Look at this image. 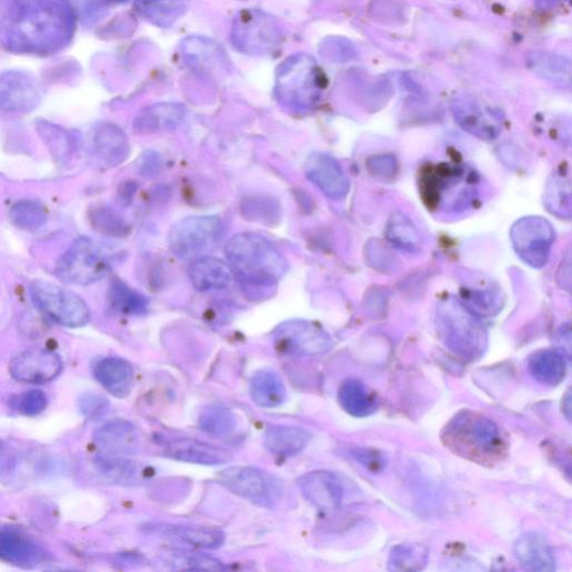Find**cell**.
Masks as SVG:
<instances>
[{
    "label": "cell",
    "instance_id": "6da1fadb",
    "mask_svg": "<svg viewBox=\"0 0 572 572\" xmlns=\"http://www.w3.org/2000/svg\"><path fill=\"white\" fill-rule=\"evenodd\" d=\"M70 0H0V42L8 51L49 54L73 36Z\"/></svg>",
    "mask_w": 572,
    "mask_h": 572
},
{
    "label": "cell",
    "instance_id": "7a4b0ae2",
    "mask_svg": "<svg viewBox=\"0 0 572 572\" xmlns=\"http://www.w3.org/2000/svg\"><path fill=\"white\" fill-rule=\"evenodd\" d=\"M228 266L247 297H271L288 272V262L276 246L261 235H235L225 247Z\"/></svg>",
    "mask_w": 572,
    "mask_h": 572
},
{
    "label": "cell",
    "instance_id": "3957f363",
    "mask_svg": "<svg viewBox=\"0 0 572 572\" xmlns=\"http://www.w3.org/2000/svg\"><path fill=\"white\" fill-rule=\"evenodd\" d=\"M324 83L326 79L312 56L294 54L276 71L275 93L283 106L309 110L319 101Z\"/></svg>",
    "mask_w": 572,
    "mask_h": 572
},
{
    "label": "cell",
    "instance_id": "277c9868",
    "mask_svg": "<svg viewBox=\"0 0 572 572\" xmlns=\"http://www.w3.org/2000/svg\"><path fill=\"white\" fill-rule=\"evenodd\" d=\"M437 326L446 346L465 358L482 355L486 347V332L469 308L455 300H447L437 312Z\"/></svg>",
    "mask_w": 572,
    "mask_h": 572
},
{
    "label": "cell",
    "instance_id": "5b68a950",
    "mask_svg": "<svg viewBox=\"0 0 572 572\" xmlns=\"http://www.w3.org/2000/svg\"><path fill=\"white\" fill-rule=\"evenodd\" d=\"M445 432L446 444L472 459H486L501 452L499 427L480 414L463 412L457 415Z\"/></svg>",
    "mask_w": 572,
    "mask_h": 572
},
{
    "label": "cell",
    "instance_id": "8992f818",
    "mask_svg": "<svg viewBox=\"0 0 572 572\" xmlns=\"http://www.w3.org/2000/svg\"><path fill=\"white\" fill-rule=\"evenodd\" d=\"M224 232L223 222L214 216L181 219L169 232V250L181 261H195L213 252Z\"/></svg>",
    "mask_w": 572,
    "mask_h": 572
},
{
    "label": "cell",
    "instance_id": "52a82bcc",
    "mask_svg": "<svg viewBox=\"0 0 572 572\" xmlns=\"http://www.w3.org/2000/svg\"><path fill=\"white\" fill-rule=\"evenodd\" d=\"M110 266V256L103 247L91 238L81 237L61 257L56 274L66 284L89 285L102 280Z\"/></svg>",
    "mask_w": 572,
    "mask_h": 572
},
{
    "label": "cell",
    "instance_id": "ba28073f",
    "mask_svg": "<svg viewBox=\"0 0 572 572\" xmlns=\"http://www.w3.org/2000/svg\"><path fill=\"white\" fill-rule=\"evenodd\" d=\"M283 37L280 23L259 9H245L234 19L232 42L242 53L268 55L278 49Z\"/></svg>",
    "mask_w": 572,
    "mask_h": 572
},
{
    "label": "cell",
    "instance_id": "9c48e42d",
    "mask_svg": "<svg viewBox=\"0 0 572 572\" xmlns=\"http://www.w3.org/2000/svg\"><path fill=\"white\" fill-rule=\"evenodd\" d=\"M31 297L35 307L60 326L81 328L87 326L91 319L88 304L78 294L60 285L34 281L31 284Z\"/></svg>",
    "mask_w": 572,
    "mask_h": 572
},
{
    "label": "cell",
    "instance_id": "30bf717a",
    "mask_svg": "<svg viewBox=\"0 0 572 572\" xmlns=\"http://www.w3.org/2000/svg\"><path fill=\"white\" fill-rule=\"evenodd\" d=\"M511 243L520 259L533 269H542L548 264L555 243L554 227L547 219L529 216L513 224Z\"/></svg>",
    "mask_w": 572,
    "mask_h": 572
},
{
    "label": "cell",
    "instance_id": "8fae6325",
    "mask_svg": "<svg viewBox=\"0 0 572 572\" xmlns=\"http://www.w3.org/2000/svg\"><path fill=\"white\" fill-rule=\"evenodd\" d=\"M276 348L283 354L314 357L326 354L333 345L329 333L319 324L305 320L286 321L274 331Z\"/></svg>",
    "mask_w": 572,
    "mask_h": 572
},
{
    "label": "cell",
    "instance_id": "7c38bea8",
    "mask_svg": "<svg viewBox=\"0 0 572 572\" xmlns=\"http://www.w3.org/2000/svg\"><path fill=\"white\" fill-rule=\"evenodd\" d=\"M218 480L228 491L262 507H272L280 490L269 474L253 466L228 467L218 473Z\"/></svg>",
    "mask_w": 572,
    "mask_h": 572
},
{
    "label": "cell",
    "instance_id": "4fadbf2b",
    "mask_svg": "<svg viewBox=\"0 0 572 572\" xmlns=\"http://www.w3.org/2000/svg\"><path fill=\"white\" fill-rule=\"evenodd\" d=\"M41 89L31 74L8 71L0 74V111L25 114L41 102Z\"/></svg>",
    "mask_w": 572,
    "mask_h": 572
},
{
    "label": "cell",
    "instance_id": "5bb4252c",
    "mask_svg": "<svg viewBox=\"0 0 572 572\" xmlns=\"http://www.w3.org/2000/svg\"><path fill=\"white\" fill-rule=\"evenodd\" d=\"M12 376L22 383L44 384L63 370V361L54 351L31 349L17 355L9 365Z\"/></svg>",
    "mask_w": 572,
    "mask_h": 572
},
{
    "label": "cell",
    "instance_id": "9a60e30c",
    "mask_svg": "<svg viewBox=\"0 0 572 572\" xmlns=\"http://www.w3.org/2000/svg\"><path fill=\"white\" fill-rule=\"evenodd\" d=\"M305 175L330 199L340 200L349 193V178L339 161L330 155L313 152L305 161Z\"/></svg>",
    "mask_w": 572,
    "mask_h": 572
},
{
    "label": "cell",
    "instance_id": "2e32d148",
    "mask_svg": "<svg viewBox=\"0 0 572 572\" xmlns=\"http://www.w3.org/2000/svg\"><path fill=\"white\" fill-rule=\"evenodd\" d=\"M161 448L166 457L179 462L216 466L232 460L231 453L224 448L195 440V438H169L161 442Z\"/></svg>",
    "mask_w": 572,
    "mask_h": 572
},
{
    "label": "cell",
    "instance_id": "e0dca14e",
    "mask_svg": "<svg viewBox=\"0 0 572 572\" xmlns=\"http://www.w3.org/2000/svg\"><path fill=\"white\" fill-rule=\"evenodd\" d=\"M149 535L183 543L196 549H218L224 545L222 530L209 527L178 526L170 523H149L143 527Z\"/></svg>",
    "mask_w": 572,
    "mask_h": 572
},
{
    "label": "cell",
    "instance_id": "ac0fdd59",
    "mask_svg": "<svg viewBox=\"0 0 572 572\" xmlns=\"http://www.w3.org/2000/svg\"><path fill=\"white\" fill-rule=\"evenodd\" d=\"M303 497L320 511L337 510L343 500V485L336 474L314 471L302 476L299 481Z\"/></svg>",
    "mask_w": 572,
    "mask_h": 572
},
{
    "label": "cell",
    "instance_id": "d6986e66",
    "mask_svg": "<svg viewBox=\"0 0 572 572\" xmlns=\"http://www.w3.org/2000/svg\"><path fill=\"white\" fill-rule=\"evenodd\" d=\"M92 154L102 166L117 167L127 160L130 143L126 132L113 123H102L93 131Z\"/></svg>",
    "mask_w": 572,
    "mask_h": 572
},
{
    "label": "cell",
    "instance_id": "ffe728a7",
    "mask_svg": "<svg viewBox=\"0 0 572 572\" xmlns=\"http://www.w3.org/2000/svg\"><path fill=\"white\" fill-rule=\"evenodd\" d=\"M454 119L459 126L481 140H493L499 136L500 122L494 114L469 99L456 100L452 104Z\"/></svg>",
    "mask_w": 572,
    "mask_h": 572
},
{
    "label": "cell",
    "instance_id": "44dd1931",
    "mask_svg": "<svg viewBox=\"0 0 572 572\" xmlns=\"http://www.w3.org/2000/svg\"><path fill=\"white\" fill-rule=\"evenodd\" d=\"M94 442L109 455L136 454L141 448L139 429L128 421L116 419L103 425L94 434Z\"/></svg>",
    "mask_w": 572,
    "mask_h": 572
},
{
    "label": "cell",
    "instance_id": "7402d4cb",
    "mask_svg": "<svg viewBox=\"0 0 572 572\" xmlns=\"http://www.w3.org/2000/svg\"><path fill=\"white\" fill-rule=\"evenodd\" d=\"M520 565L530 571H555L557 560L548 539L539 532L521 536L514 545Z\"/></svg>",
    "mask_w": 572,
    "mask_h": 572
},
{
    "label": "cell",
    "instance_id": "603a6c76",
    "mask_svg": "<svg viewBox=\"0 0 572 572\" xmlns=\"http://www.w3.org/2000/svg\"><path fill=\"white\" fill-rule=\"evenodd\" d=\"M188 275L194 288L200 292L224 290L230 286L233 279L230 266L208 255L193 261Z\"/></svg>",
    "mask_w": 572,
    "mask_h": 572
},
{
    "label": "cell",
    "instance_id": "cb8c5ba5",
    "mask_svg": "<svg viewBox=\"0 0 572 572\" xmlns=\"http://www.w3.org/2000/svg\"><path fill=\"white\" fill-rule=\"evenodd\" d=\"M181 47L187 64L196 71L211 73L227 68L222 47L206 37H188Z\"/></svg>",
    "mask_w": 572,
    "mask_h": 572
},
{
    "label": "cell",
    "instance_id": "d4e9b609",
    "mask_svg": "<svg viewBox=\"0 0 572 572\" xmlns=\"http://www.w3.org/2000/svg\"><path fill=\"white\" fill-rule=\"evenodd\" d=\"M94 376L104 389L118 398L130 395L135 384V374L129 362L122 358L109 357L94 367Z\"/></svg>",
    "mask_w": 572,
    "mask_h": 572
},
{
    "label": "cell",
    "instance_id": "484cf974",
    "mask_svg": "<svg viewBox=\"0 0 572 572\" xmlns=\"http://www.w3.org/2000/svg\"><path fill=\"white\" fill-rule=\"evenodd\" d=\"M0 559L13 565H36L45 559L37 543L15 530H0Z\"/></svg>",
    "mask_w": 572,
    "mask_h": 572
},
{
    "label": "cell",
    "instance_id": "4316f807",
    "mask_svg": "<svg viewBox=\"0 0 572 572\" xmlns=\"http://www.w3.org/2000/svg\"><path fill=\"white\" fill-rule=\"evenodd\" d=\"M185 119V109L177 103H158L143 109L133 122L140 135L176 129Z\"/></svg>",
    "mask_w": 572,
    "mask_h": 572
},
{
    "label": "cell",
    "instance_id": "83f0119b",
    "mask_svg": "<svg viewBox=\"0 0 572 572\" xmlns=\"http://www.w3.org/2000/svg\"><path fill=\"white\" fill-rule=\"evenodd\" d=\"M311 434L298 426L275 425L264 434V446L271 454L290 457L299 454L309 444Z\"/></svg>",
    "mask_w": 572,
    "mask_h": 572
},
{
    "label": "cell",
    "instance_id": "f1b7e54d",
    "mask_svg": "<svg viewBox=\"0 0 572 572\" xmlns=\"http://www.w3.org/2000/svg\"><path fill=\"white\" fill-rule=\"evenodd\" d=\"M338 399L341 407L354 417H367L377 409V400L364 383L357 379L343 381Z\"/></svg>",
    "mask_w": 572,
    "mask_h": 572
},
{
    "label": "cell",
    "instance_id": "f546056e",
    "mask_svg": "<svg viewBox=\"0 0 572 572\" xmlns=\"http://www.w3.org/2000/svg\"><path fill=\"white\" fill-rule=\"evenodd\" d=\"M529 371L539 383L557 386L566 377V358L557 350L539 351L530 358Z\"/></svg>",
    "mask_w": 572,
    "mask_h": 572
},
{
    "label": "cell",
    "instance_id": "4dcf8cb0",
    "mask_svg": "<svg viewBox=\"0 0 572 572\" xmlns=\"http://www.w3.org/2000/svg\"><path fill=\"white\" fill-rule=\"evenodd\" d=\"M529 66L543 80L569 87L571 63L564 55L536 52L529 56Z\"/></svg>",
    "mask_w": 572,
    "mask_h": 572
},
{
    "label": "cell",
    "instance_id": "1f68e13d",
    "mask_svg": "<svg viewBox=\"0 0 572 572\" xmlns=\"http://www.w3.org/2000/svg\"><path fill=\"white\" fill-rule=\"evenodd\" d=\"M251 397L257 406L275 408L284 403L286 389L282 378L271 370H262L251 381Z\"/></svg>",
    "mask_w": 572,
    "mask_h": 572
},
{
    "label": "cell",
    "instance_id": "d6a6232c",
    "mask_svg": "<svg viewBox=\"0 0 572 572\" xmlns=\"http://www.w3.org/2000/svg\"><path fill=\"white\" fill-rule=\"evenodd\" d=\"M36 128L56 164H68L76 148L72 133L46 120L38 121Z\"/></svg>",
    "mask_w": 572,
    "mask_h": 572
},
{
    "label": "cell",
    "instance_id": "836d02e7",
    "mask_svg": "<svg viewBox=\"0 0 572 572\" xmlns=\"http://www.w3.org/2000/svg\"><path fill=\"white\" fill-rule=\"evenodd\" d=\"M94 467L104 479L121 485L135 484L146 475L137 463L119 455L98 457Z\"/></svg>",
    "mask_w": 572,
    "mask_h": 572
},
{
    "label": "cell",
    "instance_id": "e575fe53",
    "mask_svg": "<svg viewBox=\"0 0 572 572\" xmlns=\"http://www.w3.org/2000/svg\"><path fill=\"white\" fill-rule=\"evenodd\" d=\"M188 0H137V12L159 27H169L183 16Z\"/></svg>",
    "mask_w": 572,
    "mask_h": 572
},
{
    "label": "cell",
    "instance_id": "d590c367",
    "mask_svg": "<svg viewBox=\"0 0 572 572\" xmlns=\"http://www.w3.org/2000/svg\"><path fill=\"white\" fill-rule=\"evenodd\" d=\"M388 241L408 253H417L422 247V237L414 223L405 214L395 212L386 228Z\"/></svg>",
    "mask_w": 572,
    "mask_h": 572
},
{
    "label": "cell",
    "instance_id": "8d00e7d4",
    "mask_svg": "<svg viewBox=\"0 0 572 572\" xmlns=\"http://www.w3.org/2000/svg\"><path fill=\"white\" fill-rule=\"evenodd\" d=\"M108 300L114 310L128 316H142L149 309L148 299L119 279L111 282Z\"/></svg>",
    "mask_w": 572,
    "mask_h": 572
},
{
    "label": "cell",
    "instance_id": "74e56055",
    "mask_svg": "<svg viewBox=\"0 0 572 572\" xmlns=\"http://www.w3.org/2000/svg\"><path fill=\"white\" fill-rule=\"evenodd\" d=\"M429 551L418 543L398 545L390 552L388 569L392 571H418L425 568Z\"/></svg>",
    "mask_w": 572,
    "mask_h": 572
},
{
    "label": "cell",
    "instance_id": "f35d334b",
    "mask_svg": "<svg viewBox=\"0 0 572 572\" xmlns=\"http://www.w3.org/2000/svg\"><path fill=\"white\" fill-rule=\"evenodd\" d=\"M13 224L24 231H38L47 222L45 206L37 200H19L9 212Z\"/></svg>",
    "mask_w": 572,
    "mask_h": 572
},
{
    "label": "cell",
    "instance_id": "ab89813d",
    "mask_svg": "<svg viewBox=\"0 0 572 572\" xmlns=\"http://www.w3.org/2000/svg\"><path fill=\"white\" fill-rule=\"evenodd\" d=\"M89 218L94 230L102 234L121 237L128 233L129 227L125 219L108 206L98 205L92 207L89 212Z\"/></svg>",
    "mask_w": 572,
    "mask_h": 572
},
{
    "label": "cell",
    "instance_id": "60d3db41",
    "mask_svg": "<svg viewBox=\"0 0 572 572\" xmlns=\"http://www.w3.org/2000/svg\"><path fill=\"white\" fill-rule=\"evenodd\" d=\"M199 426L209 434L228 435L235 431L236 417L224 407L209 406L200 414Z\"/></svg>",
    "mask_w": 572,
    "mask_h": 572
},
{
    "label": "cell",
    "instance_id": "b9f144b4",
    "mask_svg": "<svg viewBox=\"0 0 572 572\" xmlns=\"http://www.w3.org/2000/svg\"><path fill=\"white\" fill-rule=\"evenodd\" d=\"M166 564L176 570L187 571H222L226 570L221 560L205 554H190V552H175L166 558Z\"/></svg>",
    "mask_w": 572,
    "mask_h": 572
},
{
    "label": "cell",
    "instance_id": "7bdbcfd3",
    "mask_svg": "<svg viewBox=\"0 0 572 572\" xmlns=\"http://www.w3.org/2000/svg\"><path fill=\"white\" fill-rule=\"evenodd\" d=\"M545 203L552 214L560 217H570L571 188L568 178L556 176L551 180L546 190Z\"/></svg>",
    "mask_w": 572,
    "mask_h": 572
},
{
    "label": "cell",
    "instance_id": "ee69618b",
    "mask_svg": "<svg viewBox=\"0 0 572 572\" xmlns=\"http://www.w3.org/2000/svg\"><path fill=\"white\" fill-rule=\"evenodd\" d=\"M320 53L324 60L333 63H345L356 56L354 44L343 37L327 38L320 46Z\"/></svg>",
    "mask_w": 572,
    "mask_h": 572
},
{
    "label": "cell",
    "instance_id": "f6af8a7d",
    "mask_svg": "<svg viewBox=\"0 0 572 572\" xmlns=\"http://www.w3.org/2000/svg\"><path fill=\"white\" fill-rule=\"evenodd\" d=\"M47 402L49 400H47L42 390L34 389L16 397L13 406L18 413L26 416H36L45 411Z\"/></svg>",
    "mask_w": 572,
    "mask_h": 572
},
{
    "label": "cell",
    "instance_id": "bcb514c9",
    "mask_svg": "<svg viewBox=\"0 0 572 572\" xmlns=\"http://www.w3.org/2000/svg\"><path fill=\"white\" fill-rule=\"evenodd\" d=\"M367 169L376 178L393 179L397 174L398 162L394 156H375L368 159Z\"/></svg>",
    "mask_w": 572,
    "mask_h": 572
},
{
    "label": "cell",
    "instance_id": "7dc6e473",
    "mask_svg": "<svg viewBox=\"0 0 572 572\" xmlns=\"http://www.w3.org/2000/svg\"><path fill=\"white\" fill-rule=\"evenodd\" d=\"M108 402L106 399L95 394H85L80 400V409L84 416L97 418L107 412Z\"/></svg>",
    "mask_w": 572,
    "mask_h": 572
},
{
    "label": "cell",
    "instance_id": "c3c4849f",
    "mask_svg": "<svg viewBox=\"0 0 572 572\" xmlns=\"http://www.w3.org/2000/svg\"><path fill=\"white\" fill-rule=\"evenodd\" d=\"M14 466L13 456L7 450L2 442H0V472L9 471Z\"/></svg>",
    "mask_w": 572,
    "mask_h": 572
},
{
    "label": "cell",
    "instance_id": "681fc988",
    "mask_svg": "<svg viewBox=\"0 0 572 572\" xmlns=\"http://www.w3.org/2000/svg\"><path fill=\"white\" fill-rule=\"evenodd\" d=\"M113 2L126 3V2H128V0H113Z\"/></svg>",
    "mask_w": 572,
    "mask_h": 572
}]
</instances>
